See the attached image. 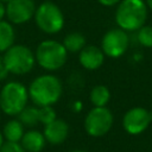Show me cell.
Returning <instances> with one entry per match:
<instances>
[{
	"label": "cell",
	"mask_w": 152,
	"mask_h": 152,
	"mask_svg": "<svg viewBox=\"0 0 152 152\" xmlns=\"http://www.w3.org/2000/svg\"><path fill=\"white\" fill-rule=\"evenodd\" d=\"M63 87L53 75H42L34 78L28 87V97L37 107L52 106L62 96Z\"/></svg>",
	"instance_id": "6da1fadb"
},
{
	"label": "cell",
	"mask_w": 152,
	"mask_h": 152,
	"mask_svg": "<svg viewBox=\"0 0 152 152\" xmlns=\"http://www.w3.org/2000/svg\"><path fill=\"white\" fill-rule=\"evenodd\" d=\"M147 19V5L144 0H121L115 12V21L124 31H138Z\"/></svg>",
	"instance_id": "7a4b0ae2"
},
{
	"label": "cell",
	"mask_w": 152,
	"mask_h": 152,
	"mask_svg": "<svg viewBox=\"0 0 152 152\" xmlns=\"http://www.w3.org/2000/svg\"><path fill=\"white\" fill-rule=\"evenodd\" d=\"M27 101L28 90L20 82L11 81L0 91V108L10 116L18 115L27 106Z\"/></svg>",
	"instance_id": "3957f363"
},
{
	"label": "cell",
	"mask_w": 152,
	"mask_h": 152,
	"mask_svg": "<svg viewBox=\"0 0 152 152\" xmlns=\"http://www.w3.org/2000/svg\"><path fill=\"white\" fill-rule=\"evenodd\" d=\"M66 49L62 43L56 40H44L36 50V61L38 64L46 70H58L66 62Z\"/></svg>",
	"instance_id": "277c9868"
},
{
	"label": "cell",
	"mask_w": 152,
	"mask_h": 152,
	"mask_svg": "<svg viewBox=\"0 0 152 152\" xmlns=\"http://www.w3.org/2000/svg\"><path fill=\"white\" fill-rule=\"evenodd\" d=\"M2 61L8 72L25 75L33 69L36 56L25 45H12L5 51Z\"/></svg>",
	"instance_id": "5b68a950"
},
{
	"label": "cell",
	"mask_w": 152,
	"mask_h": 152,
	"mask_svg": "<svg viewBox=\"0 0 152 152\" xmlns=\"http://www.w3.org/2000/svg\"><path fill=\"white\" fill-rule=\"evenodd\" d=\"M34 20L37 26L48 34H55L64 26V15L61 8L51 1H45L36 8Z\"/></svg>",
	"instance_id": "8992f818"
},
{
	"label": "cell",
	"mask_w": 152,
	"mask_h": 152,
	"mask_svg": "<svg viewBox=\"0 0 152 152\" xmlns=\"http://www.w3.org/2000/svg\"><path fill=\"white\" fill-rule=\"evenodd\" d=\"M113 122V114L107 107H94L84 119V129L88 135L100 138L110 131Z\"/></svg>",
	"instance_id": "52a82bcc"
},
{
	"label": "cell",
	"mask_w": 152,
	"mask_h": 152,
	"mask_svg": "<svg viewBox=\"0 0 152 152\" xmlns=\"http://www.w3.org/2000/svg\"><path fill=\"white\" fill-rule=\"evenodd\" d=\"M129 39L126 31L122 28H112L107 31L101 40V50L103 53L112 58L122 56L128 49Z\"/></svg>",
	"instance_id": "ba28073f"
},
{
	"label": "cell",
	"mask_w": 152,
	"mask_h": 152,
	"mask_svg": "<svg viewBox=\"0 0 152 152\" xmlns=\"http://www.w3.org/2000/svg\"><path fill=\"white\" fill-rule=\"evenodd\" d=\"M151 124L150 110L142 107H133L128 109L122 118L124 129L132 135L142 133Z\"/></svg>",
	"instance_id": "9c48e42d"
},
{
	"label": "cell",
	"mask_w": 152,
	"mask_h": 152,
	"mask_svg": "<svg viewBox=\"0 0 152 152\" xmlns=\"http://www.w3.org/2000/svg\"><path fill=\"white\" fill-rule=\"evenodd\" d=\"M36 12L33 0H11L6 5V15L13 24H24L28 21Z\"/></svg>",
	"instance_id": "30bf717a"
},
{
	"label": "cell",
	"mask_w": 152,
	"mask_h": 152,
	"mask_svg": "<svg viewBox=\"0 0 152 152\" xmlns=\"http://www.w3.org/2000/svg\"><path fill=\"white\" fill-rule=\"evenodd\" d=\"M43 134L46 142L51 145H59L64 142L69 135V125L63 119H55L52 122L44 125Z\"/></svg>",
	"instance_id": "8fae6325"
},
{
	"label": "cell",
	"mask_w": 152,
	"mask_h": 152,
	"mask_svg": "<svg viewBox=\"0 0 152 152\" xmlns=\"http://www.w3.org/2000/svg\"><path fill=\"white\" fill-rule=\"evenodd\" d=\"M80 63L84 69L88 70H96L99 69L104 61V53L103 51L94 45L84 46L80 51Z\"/></svg>",
	"instance_id": "7c38bea8"
},
{
	"label": "cell",
	"mask_w": 152,
	"mask_h": 152,
	"mask_svg": "<svg viewBox=\"0 0 152 152\" xmlns=\"http://www.w3.org/2000/svg\"><path fill=\"white\" fill-rule=\"evenodd\" d=\"M20 145L26 152H42L46 145V140L42 132L37 129H30L24 133Z\"/></svg>",
	"instance_id": "4fadbf2b"
},
{
	"label": "cell",
	"mask_w": 152,
	"mask_h": 152,
	"mask_svg": "<svg viewBox=\"0 0 152 152\" xmlns=\"http://www.w3.org/2000/svg\"><path fill=\"white\" fill-rule=\"evenodd\" d=\"M24 125L18 120L13 119L10 120L5 124L2 134L6 141H12V142H20L23 135H24Z\"/></svg>",
	"instance_id": "5bb4252c"
},
{
	"label": "cell",
	"mask_w": 152,
	"mask_h": 152,
	"mask_svg": "<svg viewBox=\"0 0 152 152\" xmlns=\"http://www.w3.org/2000/svg\"><path fill=\"white\" fill-rule=\"evenodd\" d=\"M15 33L8 21L0 20V52L8 50L14 43Z\"/></svg>",
	"instance_id": "9a60e30c"
},
{
	"label": "cell",
	"mask_w": 152,
	"mask_h": 152,
	"mask_svg": "<svg viewBox=\"0 0 152 152\" xmlns=\"http://www.w3.org/2000/svg\"><path fill=\"white\" fill-rule=\"evenodd\" d=\"M17 116L24 127H34L39 122V108L37 106H26Z\"/></svg>",
	"instance_id": "2e32d148"
},
{
	"label": "cell",
	"mask_w": 152,
	"mask_h": 152,
	"mask_svg": "<svg viewBox=\"0 0 152 152\" xmlns=\"http://www.w3.org/2000/svg\"><path fill=\"white\" fill-rule=\"evenodd\" d=\"M89 97L94 107H106V104L110 99V91L106 86L99 84L91 89Z\"/></svg>",
	"instance_id": "e0dca14e"
},
{
	"label": "cell",
	"mask_w": 152,
	"mask_h": 152,
	"mask_svg": "<svg viewBox=\"0 0 152 152\" xmlns=\"http://www.w3.org/2000/svg\"><path fill=\"white\" fill-rule=\"evenodd\" d=\"M64 48L70 52H78L86 46V37L80 32H71L63 39Z\"/></svg>",
	"instance_id": "ac0fdd59"
},
{
	"label": "cell",
	"mask_w": 152,
	"mask_h": 152,
	"mask_svg": "<svg viewBox=\"0 0 152 152\" xmlns=\"http://www.w3.org/2000/svg\"><path fill=\"white\" fill-rule=\"evenodd\" d=\"M138 42L145 48H152V26L144 25L138 30Z\"/></svg>",
	"instance_id": "d6986e66"
},
{
	"label": "cell",
	"mask_w": 152,
	"mask_h": 152,
	"mask_svg": "<svg viewBox=\"0 0 152 152\" xmlns=\"http://www.w3.org/2000/svg\"><path fill=\"white\" fill-rule=\"evenodd\" d=\"M39 108V122L43 125H48L52 122L56 116V112L52 108V106H44V107H38Z\"/></svg>",
	"instance_id": "ffe728a7"
},
{
	"label": "cell",
	"mask_w": 152,
	"mask_h": 152,
	"mask_svg": "<svg viewBox=\"0 0 152 152\" xmlns=\"http://www.w3.org/2000/svg\"><path fill=\"white\" fill-rule=\"evenodd\" d=\"M0 152H26L20 142H12L5 141L4 145L0 147Z\"/></svg>",
	"instance_id": "44dd1931"
},
{
	"label": "cell",
	"mask_w": 152,
	"mask_h": 152,
	"mask_svg": "<svg viewBox=\"0 0 152 152\" xmlns=\"http://www.w3.org/2000/svg\"><path fill=\"white\" fill-rule=\"evenodd\" d=\"M7 75H8V71H7V69H6L5 64H4L2 57H0V81L5 80L7 77Z\"/></svg>",
	"instance_id": "7402d4cb"
},
{
	"label": "cell",
	"mask_w": 152,
	"mask_h": 152,
	"mask_svg": "<svg viewBox=\"0 0 152 152\" xmlns=\"http://www.w3.org/2000/svg\"><path fill=\"white\" fill-rule=\"evenodd\" d=\"M101 5H103V6H114V5H116V4H119L120 2V0H97Z\"/></svg>",
	"instance_id": "603a6c76"
},
{
	"label": "cell",
	"mask_w": 152,
	"mask_h": 152,
	"mask_svg": "<svg viewBox=\"0 0 152 152\" xmlns=\"http://www.w3.org/2000/svg\"><path fill=\"white\" fill-rule=\"evenodd\" d=\"M71 109H72L74 112H76V113L81 112V109H82V102H81V101H75V102H72Z\"/></svg>",
	"instance_id": "cb8c5ba5"
},
{
	"label": "cell",
	"mask_w": 152,
	"mask_h": 152,
	"mask_svg": "<svg viewBox=\"0 0 152 152\" xmlns=\"http://www.w3.org/2000/svg\"><path fill=\"white\" fill-rule=\"evenodd\" d=\"M5 14H6V7H5L4 2L0 1V20H2V18H4Z\"/></svg>",
	"instance_id": "d4e9b609"
},
{
	"label": "cell",
	"mask_w": 152,
	"mask_h": 152,
	"mask_svg": "<svg viewBox=\"0 0 152 152\" xmlns=\"http://www.w3.org/2000/svg\"><path fill=\"white\" fill-rule=\"evenodd\" d=\"M4 142H5V138H4V134H2V132L0 131V147L4 145Z\"/></svg>",
	"instance_id": "484cf974"
},
{
	"label": "cell",
	"mask_w": 152,
	"mask_h": 152,
	"mask_svg": "<svg viewBox=\"0 0 152 152\" xmlns=\"http://www.w3.org/2000/svg\"><path fill=\"white\" fill-rule=\"evenodd\" d=\"M145 2H146V5H147V8H150V10L152 11V0H146Z\"/></svg>",
	"instance_id": "4316f807"
},
{
	"label": "cell",
	"mask_w": 152,
	"mask_h": 152,
	"mask_svg": "<svg viewBox=\"0 0 152 152\" xmlns=\"http://www.w3.org/2000/svg\"><path fill=\"white\" fill-rule=\"evenodd\" d=\"M69 152H87V151H83V150H72V151H69Z\"/></svg>",
	"instance_id": "83f0119b"
},
{
	"label": "cell",
	"mask_w": 152,
	"mask_h": 152,
	"mask_svg": "<svg viewBox=\"0 0 152 152\" xmlns=\"http://www.w3.org/2000/svg\"><path fill=\"white\" fill-rule=\"evenodd\" d=\"M0 1H1V2H6V4H7V2H10L11 0H0Z\"/></svg>",
	"instance_id": "f1b7e54d"
},
{
	"label": "cell",
	"mask_w": 152,
	"mask_h": 152,
	"mask_svg": "<svg viewBox=\"0 0 152 152\" xmlns=\"http://www.w3.org/2000/svg\"><path fill=\"white\" fill-rule=\"evenodd\" d=\"M150 118H151V122H152V110H150Z\"/></svg>",
	"instance_id": "f546056e"
},
{
	"label": "cell",
	"mask_w": 152,
	"mask_h": 152,
	"mask_svg": "<svg viewBox=\"0 0 152 152\" xmlns=\"http://www.w3.org/2000/svg\"><path fill=\"white\" fill-rule=\"evenodd\" d=\"M0 112H1V108H0Z\"/></svg>",
	"instance_id": "4dcf8cb0"
}]
</instances>
